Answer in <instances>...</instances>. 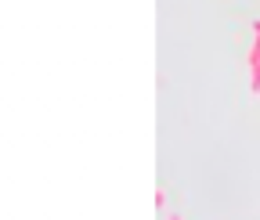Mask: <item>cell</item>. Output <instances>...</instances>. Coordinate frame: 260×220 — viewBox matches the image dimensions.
Returning a JSON list of instances; mask_svg holds the SVG:
<instances>
[{"label":"cell","mask_w":260,"mask_h":220,"mask_svg":"<svg viewBox=\"0 0 260 220\" xmlns=\"http://www.w3.org/2000/svg\"><path fill=\"white\" fill-rule=\"evenodd\" d=\"M253 33H256V44H260V22H256V25H253Z\"/></svg>","instance_id":"cell-1"}]
</instances>
